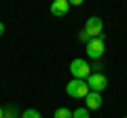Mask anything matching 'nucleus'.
Segmentation results:
<instances>
[{"mask_svg": "<svg viewBox=\"0 0 127 118\" xmlns=\"http://www.w3.org/2000/svg\"><path fill=\"white\" fill-rule=\"evenodd\" d=\"M68 11H70L68 0H55L53 4H51V15H55V17H64Z\"/></svg>", "mask_w": 127, "mask_h": 118, "instance_id": "obj_6", "label": "nucleus"}, {"mask_svg": "<svg viewBox=\"0 0 127 118\" xmlns=\"http://www.w3.org/2000/svg\"><path fill=\"white\" fill-rule=\"evenodd\" d=\"M104 40H106V36H104V34H100V36H97V38H91V40L89 42H87V55H89V57L91 59H100L102 57V55H104Z\"/></svg>", "mask_w": 127, "mask_h": 118, "instance_id": "obj_3", "label": "nucleus"}, {"mask_svg": "<svg viewBox=\"0 0 127 118\" xmlns=\"http://www.w3.org/2000/svg\"><path fill=\"white\" fill-rule=\"evenodd\" d=\"M123 118H127V116H123Z\"/></svg>", "mask_w": 127, "mask_h": 118, "instance_id": "obj_15", "label": "nucleus"}, {"mask_svg": "<svg viewBox=\"0 0 127 118\" xmlns=\"http://www.w3.org/2000/svg\"><path fill=\"white\" fill-rule=\"evenodd\" d=\"M102 30H104V23H102L100 17H89V19H87V23H85V32L89 34L91 38H97V36L102 34Z\"/></svg>", "mask_w": 127, "mask_h": 118, "instance_id": "obj_5", "label": "nucleus"}, {"mask_svg": "<svg viewBox=\"0 0 127 118\" xmlns=\"http://www.w3.org/2000/svg\"><path fill=\"white\" fill-rule=\"evenodd\" d=\"M85 82H87V86H89V91H93V93H102L106 86H108V78L102 72H93Z\"/></svg>", "mask_w": 127, "mask_h": 118, "instance_id": "obj_4", "label": "nucleus"}, {"mask_svg": "<svg viewBox=\"0 0 127 118\" xmlns=\"http://www.w3.org/2000/svg\"><path fill=\"white\" fill-rule=\"evenodd\" d=\"M66 93H68L70 97H74V99H85L87 95H89V86H87L85 80H70L68 84H66Z\"/></svg>", "mask_w": 127, "mask_h": 118, "instance_id": "obj_1", "label": "nucleus"}, {"mask_svg": "<svg viewBox=\"0 0 127 118\" xmlns=\"http://www.w3.org/2000/svg\"><path fill=\"white\" fill-rule=\"evenodd\" d=\"M0 118H4V108L0 105Z\"/></svg>", "mask_w": 127, "mask_h": 118, "instance_id": "obj_14", "label": "nucleus"}, {"mask_svg": "<svg viewBox=\"0 0 127 118\" xmlns=\"http://www.w3.org/2000/svg\"><path fill=\"white\" fill-rule=\"evenodd\" d=\"M70 72H72V76L76 78V80H87V78L93 74L91 72V65L87 63L85 59H81V57L74 59L72 63H70Z\"/></svg>", "mask_w": 127, "mask_h": 118, "instance_id": "obj_2", "label": "nucleus"}, {"mask_svg": "<svg viewBox=\"0 0 127 118\" xmlns=\"http://www.w3.org/2000/svg\"><path fill=\"white\" fill-rule=\"evenodd\" d=\"M78 40H81V42H85V44H87V42L91 40V36H89V34L85 32V30H81V32H78Z\"/></svg>", "mask_w": 127, "mask_h": 118, "instance_id": "obj_12", "label": "nucleus"}, {"mask_svg": "<svg viewBox=\"0 0 127 118\" xmlns=\"http://www.w3.org/2000/svg\"><path fill=\"white\" fill-rule=\"evenodd\" d=\"M53 118H72V110L68 108H57L53 114Z\"/></svg>", "mask_w": 127, "mask_h": 118, "instance_id": "obj_8", "label": "nucleus"}, {"mask_svg": "<svg viewBox=\"0 0 127 118\" xmlns=\"http://www.w3.org/2000/svg\"><path fill=\"white\" fill-rule=\"evenodd\" d=\"M21 118H42V116H40L38 110H26V112L21 114Z\"/></svg>", "mask_w": 127, "mask_h": 118, "instance_id": "obj_10", "label": "nucleus"}, {"mask_svg": "<svg viewBox=\"0 0 127 118\" xmlns=\"http://www.w3.org/2000/svg\"><path fill=\"white\" fill-rule=\"evenodd\" d=\"M4 118H17V110L15 108H4Z\"/></svg>", "mask_w": 127, "mask_h": 118, "instance_id": "obj_11", "label": "nucleus"}, {"mask_svg": "<svg viewBox=\"0 0 127 118\" xmlns=\"http://www.w3.org/2000/svg\"><path fill=\"white\" fill-rule=\"evenodd\" d=\"M85 101H87V105H85L87 110H97V108L102 105V95H100V93L89 91V95L85 97Z\"/></svg>", "mask_w": 127, "mask_h": 118, "instance_id": "obj_7", "label": "nucleus"}, {"mask_svg": "<svg viewBox=\"0 0 127 118\" xmlns=\"http://www.w3.org/2000/svg\"><path fill=\"white\" fill-rule=\"evenodd\" d=\"M2 34H4V23L0 21V36H2Z\"/></svg>", "mask_w": 127, "mask_h": 118, "instance_id": "obj_13", "label": "nucleus"}, {"mask_svg": "<svg viewBox=\"0 0 127 118\" xmlns=\"http://www.w3.org/2000/svg\"><path fill=\"white\" fill-rule=\"evenodd\" d=\"M72 118H89V110L87 108H76L72 112Z\"/></svg>", "mask_w": 127, "mask_h": 118, "instance_id": "obj_9", "label": "nucleus"}]
</instances>
